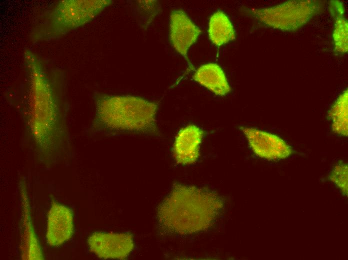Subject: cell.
Listing matches in <instances>:
<instances>
[{"label": "cell", "mask_w": 348, "mask_h": 260, "mask_svg": "<svg viewBox=\"0 0 348 260\" xmlns=\"http://www.w3.org/2000/svg\"><path fill=\"white\" fill-rule=\"evenodd\" d=\"M223 207L216 193L194 186L176 183L160 204L157 218L166 232L186 235L210 228Z\"/></svg>", "instance_id": "cell-2"}, {"label": "cell", "mask_w": 348, "mask_h": 260, "mask_svg": "<svg viewBox=\"0 0 348 260\" xmlns=\"http://www.w3.org/2000/svg\"><path fill=\"white\" fill-rule=\"evenodd\" d=\"M328 116L332 122L334 132L348 136V90L341 94L330 108Z\"/></svg>", "instance_id": "cell-14"}, {"label": "cell", "mask_w": 348, "mask_h": 260, "mask_svg": "<svg viewBox=\"0 0 348 260\" xmlns=\"http://www.w3.org/2000/svg\"><path fill=\"white\" fill-rule=\"evenodd\" d=\"M204 132L198 126L189 124L177 134L173 146V156L176 162L182 164L195 162L200 156V146Z\"/></svg>", "instance_id": "cell-10"}, {"label": "cell", "mask_w": 348, "mask_h": 260, "mask_svg": "<svg viewBox=\"0 0 348 260\" xmlns=\"http://www.w3.org/2000/svg\"><path fill=\"white\" fill-rule=\"evenodd\" d=\"M201 30L182 10H175L170 16V38L174 48L188 62V52Z\"/></svg>", "instance_id": "cell-8"}, {"label": "cell", "mask_w": 348, "mask_h": 260, "mask_svg": "<svg viewBox=\"0 0 348 260\" xmlns=\"http://www.w3.org/2000/svg\"><path fill=\"white\" fill-rule=\"evenodd\" d=\"M256 154L268 160L283 159L292 153L283 140L270 133L252 128L240 127Z\"/></svg>", "instance_id": "cell-7"}, {"label": "cell", "mask_w": 348, "mask_h": 260, "mask_svg": "<svg viewBox=\"0 0 348 260\" xmlns=\"http://www.w3.org/2000/svg\"><path fill=\"white\" fill-rule=\"evenodd\" d=\"M318 0H290L278 6L252 9V16L265 25L285 31H294L308 22L320 10Z\"/></svg>", "instance_id": "cell-5"}, {"label": "cell", "mask_w": 348, "mask_h": 260, "mask_svg": "<svg viewBox=\"0 0 348 260\" xmlns=\"http://www.w3.org/2000/svg\"><path fill=\"white\" fill-rule=\"evenodd\" d=\"M334 28L332 34L336 51L340 53L346 52L348 46V22L344 16L334 18Z\"/></svg>", "instance_id": "cell-15"}, {"label": "cell", "mask_w": 348, "mask_h": 260, "mask_svg": "<svg viewBox=\"0 0 348 260\" xmlns=\"http://www.w3.org/2000/svg\"><path fill=\"white\" fill-rule=\"evenodd\" d=\"M95 114L90 128L94 134L124 132L158 134L156 102L130 95L94 94Z\"/></svg>", "instance_id": "cell-3"}, {"label": "cell", "mask_w": 348, "mask_h": 260, "mask_svg": "<svg viewBox=\"0 0 348 260\" xmlns=\"http://www.w3.org/2000/svg\"><path fill=\"white\" fill-rule=\"evenodd\" d=\"M24 78L12 102L22 118L24 138L42 162L52 164L71 144L65 76L30 49L24 50Z\"/></svg>", "instance_id": "cell-1"}, {"label": "cell", "mask_w": 348, "mask_h": 260, "mask_svg": "<svg viewBox=\"0 0 348 260\" xmlns=\"http://www.w3.org/2000/svg\"><path fill=\"white\" fill-rule=\"evenodd\" d=\"M192 78L216 95L224 96L230 91L224 72L216 64L202 65L196 71Z\"/></svg>", "instance_id": "cell-11"}, {"label": "cell", "mask_w": 348, "mask_h": 260, "mask_svg": "<svg viewBox=\"0 0 348 260\" xmlns=\"http://www.w3.org/2000/svg\"><path fill=\"white\" fill-rule=\"evenodd\" d=\"M112 2L110 0H62L38 18L30 34L33 42L62 37L92 20Z\"/></svg>", "instance_id": "cell-4"}, {"label": "cell", "mask_w": 348, "mask_h": 260, "mask_svg": "<svg viewBox=\"0 0 348 260\" xmlns=\"http://www.w3.org/2000/svg\"><path fill=\"white\" fill-rule=\"evenodd\" d=\"M208 34L210 40L216 46H222L235 39L236 34L228 16L218 10L210 18Z\"/></svg>", "instance_id": "cell-13"}, {"label": "cell", "mask_w": 348, "mask_h": 260, "mask_svg": "<svg viewBox=\"0 0 348 260\" xmlns=\"http://www.w3.org/2000/svg\"><path fill=\"white\" fill-rule=\"evenodd\" d=\"M88 242L90 251L102 259L124 260L134 248L133 237L126 233L96 232Z\"/></svg>", "instance_id": "cell-6"}, {"label": "cell", "mask_w": 348, "mask_h": 260, "mask_svg": "<svg viewBox=\"0 0 348 260\" xmlns=\"http://www.w3.org/2000/svg\"><path fill=\"white\" fill-rule=\"evenodd\" d=\"M46 239L52 246H58L74 232L73 214L67 206L52 202L48 213Z\"/></svg>", "instance_id": "cell-9"}, {"label": "cell", "mask_w": 348, "mask_h": 260, "mask_svg": "<svg viewBox=\"0 0 348 260\" xmlns=\"http://www.w3.org/2000/svg\"><path fill=\"white\" fill-rule=\"evenodd\" d=\"M136 4V13L143 22L146 24H150L158 14L160 10L159 2L156 0H139Z\"/></svg>", "instance_id": "cell-16"}, {"label": "cell", "mask_w": 348, "mask_h": 260, "mask_svg": "<svg viewBox=\"0 0 348 260\" xmlns=\"http://www.w3.org/2000/svg\"><path fill=\"white\" fill-rule=\"evenodd\" d=\"M330 178L344 192L347 194L348 166L346 164L340 163L337 164Z\"/></svg>", "instance_id": "cell-17"}, {"label": "cell", "mask_w": 348, "mask_h": 260, "mask_svg": "<svg viewBox=\"0 0 348 260\" xmlns=\"http://www.w3.org/2000/svg\"><path fill=\"white\" fill-rule=\"evenodd\" d=\"M20 191L22 197L23 208V233L21 244L22 258L26 260H42V256L41 250L31 224L26 194H25L26 191L22 186Z\"/></svg>", "instance_id": "cell-12"}]
</instances>
